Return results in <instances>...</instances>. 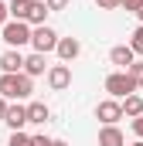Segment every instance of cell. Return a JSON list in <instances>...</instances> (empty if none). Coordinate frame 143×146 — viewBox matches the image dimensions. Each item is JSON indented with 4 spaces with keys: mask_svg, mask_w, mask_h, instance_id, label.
Listing matches in <instances>:
<instances>
[{
    "mask_svg": "<svg viewBox=\"0 0 143 146\" xmlns=\"http://www.w3.org/2000/svg\"><path fill=\"white\" fill-rule=\"evenodd\" d=\"M34 92V78L31 75H24V72H17V75H0V95L3 99H27Z\"/></svg>",
    "mask_w": 143,
    "mask_h": 146,
    "instance_id": "1",
    "label": "cell"
},
{
    "mask_svg": "<svg viewBox=\"0 0 143 146\" xmlns=\"http://www.w3.org/2000/svg\"><path fill=\"white\" fill-rule=\"evenodd\" d=\"M31 34H34V27H31L27 21H7V24H3V31H0L3 44H7V48H14V51H21L24 44H31Z\"/></svg>",
    "mask_w": 143,
    "mask_h": 146,
    "instance_id": "2",
    "label": "cell"
},
{
    "mask_svg": "<svg viewBox=\"0 0 143 146\" xmlns=\"http://www.w3.org/2000/svg\"><path fill=\"white\" fill-rule=\"evenodd\" d=\"M106 92L112 99H126V95H133L136 92V82H133V75L130 72H112L106 78Z\"/></svg>",
    "mask_w": 143,
    "mask_h": 146,
    "instance_id": "3",
    "label": "cell"
},
{
    "mask_svg": "<svg viewBox=\"0 0 143 146\" xmlns=\"http://www.w3.org/2000/svg\"><path fill=\"white\" fill-rule=\"evenodd\" d=\"M58 41L61 37L55 34L48 24H41V27H34V34H31V44H34L37 54H48V51H58Z\"/></svg>",
    "mask_w": 143,
    "mask_h": 146,
    "instance_id": "4",
    "label": "cell"
},
{
    "mask_svg": "<svg viewBox=\"0 0 143 146\" xmlns=\"http://www.w3.org/2000/svg\"><path fill=\"white\" fill-rule=\"evenodd\" d=\"M96 119H99L102 126H116V122L123 119V102H119V99L99 102V106H96Z\"/></svg>",
    "mask_w": 143,
    "mask_h": 146,
    "instance_id": "5",
    "label": "cell"
},
{
    "mask_svg": "<svg viewBox=\"0 0 143 146\" xmlns=\"http://www.w3.org/2000/svg\"><path fill=\"white\" fill-rule=\"evenodd\" d=\"M48 85H51L55 92H61V88H68V85H72V68L65 65V61L48 68Z\"/></svg>",
    "mask_w": 143,
    "mask_h": 146,
    "instance_id": "6",
    "label": "cell"
},
{
    "mask_svg": "<svg viewBox=\"0 0 143 146\" xmlns=\"http://www.w3.org/2000/svg\"><path fill=\"white\" fill-rule=\"evenodd\" d=\"M109 61H112L119 72H130V65L136 61V51H133L130 44H116V48L109 51Z\"/></svg>",
    "mask_w": 143,
    "mask_h": 146,
    "instance_id": "7",
    "label": "cell"
},
{
    "mask_svg": "<svg viewBox=\"0 0 143 146\" xmlns=\"http://www.w3.org/2000/svg\"><path fill=\"white\" fill-rule=\"evenodd\" d=\"M0 72H3V75L24 72V54H21V51H14V48H7V51L0 54Z\"/></svg>",
    "mask_w": 143,
    "mask_h": 146,
    "instance_id": "8",
    "label": "cell"
},
{
    "mask_svg": "<svg viewBox=\"0 0 143 146\" xmlns=\"http://www.w3.org/2000/svg\"><path fill=\"white\" fill-rule=\"evenodd\" d=\"M3 122H7V126H10L14 133H21V129L27 126V106H21V102H17V106H10V109H7V119H3Z\"/></svg>",
    "mask_w": 143,
    "mask_h": 146,
    "instance_id": "9",
    "label": "cell"
},
{
    "mask_svg": "<svg viewBox=\"0 0 143 146\" xmlns=\"http://www.w3.org/2000/svg\"><path fill=\"white\" fill-rule=\"evenodd\" d=\"M78 54H82V44H78V37H61V41H58V58H61L65 65H68V61H75Z\"/></svg>",
    "mask_w": 143,
    "mask_h": 146,
    "instance_id": "10",
    "label": "cell"
},
{
    "mask_svg": "<svg viewBox=\"0 0 143 146\" xmlns=\"http://www.w3.org/2000/svg\"><path fill=\"white\" fill-rule=\"evenodd\" d=\"M99 146H126V136L119 126H102L99 129Z\"/></svg>",
    "mask_w": 143,
    "mask_h": 146,
    "instance_id": "11",
    "label": "cell"
},
{
    "mask_svg": "<svg viewBox=\"0 0 143 146\" xmlns=\"http://www.w3.org/2000/svg\"><path fill=\"white\" fill-rule=\"evenodd\" d=\"M44 68H48V61H44V54H27L24 58V75H31V78H37V75H44Z\"/></svg>",
    "mask_w": 143,
    "mask_h": 146,
    "instance_id": "12",
    "label": "cell"
},
{
    "mask_svg": "<svg viewBox=\"0 0 143 146\" xmlns=\"http://www.w3.org/2000/svg\"><path fill=\"white\" fill-rule=\"evenodd\" d=\"M48 115H51V109L44 106V102H27V122H48Z\"/></svg>",
    "mask_w": 143,
    "mask_h": 146,
    "instance_id": "13",
    "label": "cell"
},
{
    "mask_svg": "<svg viewBox=\"0 0 143 146\" xmlns=\"http://www.w3.org/2000/svg\"><path fill=\"white\" fill-rule=\"evenodd\" d=\"M44 17H48V3H44V0H31V14H27V24L41 27V24H44Z\"/></svg>",
    "mask_w": 143,
    "mask_h": 146,
    "instance_id": "14",
    "label": "cell"
},
{
    "mask_svg": "<svg viewBox=\"0 0 143 146\" xmlns=\"http://www.w3.org/2000/svg\"><path fill=\"white\" fill-rule=\"evenodd\" d=\"M123 115H130V119H140L143 115V99L140 95H126L123 99Z\"/></svg>",
    "mask_w": 143,
    "mask_h": 146,
    "instance_id": "15",
    "label": "cell"
},
{
    "mask_svg": "<svg viewBox=\"0 0 143 146\" xmlns=\"http://www.w3.org/2000/svg\"><path fill=\"white\" fill-rule=\"evenodd\" d=\"M7 7H10V21H27L31 14V0H10Z\"/></svg>",
    "mask_w": 143,
    "mask_h": 146,
    "instance_id": "16",
    "label": "cell"
},
{
    "mask_svg": "<svg viewBox=\"0 0 143 146\" xmlns=\"http://www.w3.org/2000/svg\"><path fill=\"white\" fill-rule=\"evenodd\" d=\"M130 48H133L136 54H143V24L136 27V31H133V37H130Z\"/></svg>",
    "mask_w": 143,
    "mask_h": 146,
    "instance_id": "17",
    "label": "cell"
},
{
    "mask_svg": "<svg viewBox=\"0 0 143 146\" xmlns=\"http://www.w3.org/2000/svg\"><path fill=\"white\" fill-rule=\"evenodd\" d=\"M7 146H34V139L24 136V133H10V143H7Z\"/></svg>",
    "mask_w": 143,
    "mask_h": 146,
    "instance_id": "18",
    "label": "cell"
},
{
    "mask_svg": "<svg viewBox=\"0 0 143 146\" xmlns=\"http://www.w3.org/2000/svg\"><path fill=\"white\" fill-rule=\"evenodd\" d=\"M130 75H133L136 88H143V61H133V65H130Z\"/></svg>",
    "mask_w": 143,
    "mask_h": 146,
    "instance_id": "19",
    "label": "cell"
},
{
    "mask_svg": "<svg viewBox=\"0 0 143 146\" xmlns=\"http://www.w3.org/2000/svg\"><path fill=\"white\" fill-rule=\"evenodd\" d=\"M96 7L99 10H116V7H123V0H96Z\"/></svg>",
    "mask_w": 143,
    "mask_h": 146,
    "instance_id": "20",
    "label": "cell"
},
{
    "mask_svg": "<svg viewBox=\"0 0 143 146\" xmlns=\"http://www.w3.org/2000/svg\"><path fill=\"white\" fill-rule=\"evenodd\" d=\"M7 21H10V7L0 0V31H3V24H7Z\"/></svg>",
    "mask_w": 143,
    "mask_h": 146,
    "instance_id": "21",
    "label": "cell"
},
{
    "mask_svg": "<svg viewBox=\"0 0 143 146\" xmlns=\"http://www.w3.org/2000/svg\"><path fill=\"white\" fill-rule=\"evenodd\" d=\"M48 3V10H65L68 7V0H44Z\"/></svg>",
    "mask_w": 143,
    "mask_h": 146,
    "instance_id": "22",
    "label": "cell"
},
{
    "mask_svg": "<svg viewBox=\"0 0 143 146\" xmlns=\"http://www.w3.org/2000/svg\"><path fill=\"white\" fill-rule=\"evenodd\" d=\"M123 7H126L130 14H136V10H140V7H143V0H123Z\"/></svg>",
    "mask_w": 143,
    "mask_h": 146,
    "instance_id": "23",
    "label": "cell"
},
{
    "mask_svg": "<svg viewBox=\"0 0 143 146\" xmlns=\"http://www.w3.org/2000/svg\"><path fill=\"white\" fill-rule=\"evenodd\" d=\"M133 133H136V139H143V115L133 119Z\"/></svg>",
    "mask_w": 143,
    "mask_h": 146,
    "instance_id": "24",
    "label": "cell"
},
{
    "mask_svg": "<svg viewBox=\"0 0 143 146\" xmlns=\"http://www.w3.org/2000/svg\"><path fill=\"white\" fill-rule=\"evenodd\" d=\"M31 139H34V146H51L55 143V139H48V136H31Z\"/></svg>",
    "mask_w": 143,
    "mask_h": 146,
    "instance_id": "25",
    "label": "cell"
},
{
    "mask_svg": "<svg viewBox=\"0 0 143 146\" xmlns=\"http://www.w3.org/2000/svg\"><path fill=\"white\" fill-rule=\"evenodd\" d=\"M7 109H10V106H7V99H3V95H0V122H3V119H7Z\"/></svg>",
    "mask_w": 143,
    "mask_h": 146,
    "instance_id": "26",
    "label": "cell"
},
{
    "mask_svg": "<svg viewBox=\"0 0 143 146\" xmlns=\"http://www.w3.org/2000/svg\"><path fill=\"white\" fill-rule=\"evenodd\" d=\"M51 146H68V143H65V139H55V143H51Z\"/></svg>",
    "mask_w": 143,
    "mask_h": 146,
    "instance_id": "27",
    "label": "cell"
},
{
    "mask_svg": "<svg viewBox=\"0 0 143 146\" xmlns=\"http://www.w3.org/2000/svg\"><path fill=\"white\" fill-rule=\"evenodd\" d=\"M136 17H140V24H143V7H140V10H136Z\"/></svg>",
    "mask_w": 143,
    "mask_h": 146,
    "instance_id": "28",
    "label": "cell"
},
{
    "mask_svg": "<svg viewBox=\"0 0 143 146\" xmlns=\"http://www.w3.org/2000/svg\"><path fill=\"white\" fill-rule=\"evenodd\" d=\"M130 146H143V139H136V143H130Z\"/></svg>",
    "mask_w": 143,
    "mask_h": 146,
    "instance_id": "29",
    "label": "cell"
}]
</instances>
